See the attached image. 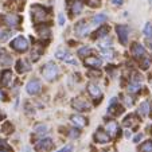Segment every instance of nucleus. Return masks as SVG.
<instances>
[{
	"label": "nucleus",
	"mask_w": 152,
	"mask_h": 152,
	"mask_svg": "<svg viewBox=\"0 0 152 152\" xmlns=\"http://www.w3.org/2000/svg\"><path fill=\"white\" fill-rule=\"evenodd\" d=\"M104 54H105V58H112L113 57V51L112 50H104Z\"/></svg>",
	"instance_id": "c9c22d12"
},
{
	"label": "nucleus",
	"mask_w": 152,
	"mask_h": 152,
	"mask_svg": "<svg viewBox=\"0 0 152 152\" xmlns=\"http://www.w3.org/2000/svg\"><path fill=\"white\" fill-rule=\"evenodd\" d=\"M83 10V3L82 0H74V3H73L72 6V12L74 15H80L81 12H82Z\"/></svg>",
	"instance_id": "6ab92c4d"
},
{
	"label": "nucleus",
	"mask_w": 152,
	"mask_h": 152,
	"mask_svg": "<svg viewBox=\"0 0 152 152\" xmlns=\"http://www.w3.org/2000/svg\"><path fill=\"white\" fill-rule=\"evenodd\" d=\"M124 102H125V105H126V106H131V105L133 104V100H132L131 97H128V96H126V97L124 98Z\"/></svg>",
	"instance_id": "f704fd0d"
},
{
	"label": "nucleus",
	"mask_w": 152,
	"mask_h": 152,
	"mask_svg": "<svg viewBox=\"0 0 152 152\" xmlns=\"http://www.w3.org/2000/svg\"><path fill=\"white\" fill-rule=\"evenodd\" d=\"M74 31L78 37H85L89 34V26L86 24V22H78L74 27Z\"/></svg>",
	"instance_id": "1a4fd4ad"
},
{
	"label": "nucleus",
	"mask_w": 152,
	"mask_h": 152,
	"mask_svg": "<svg viewBox=\"0 0 152 152\" xmlns=\"http://www.w3.org/2000/svg\"><path fill=\"white\" fill-rule=\"evenodd\" d=\"M72 105L74 106L77 110H89V108H90L89 104L86 102L85 100H82V98H75L72 102Z\"/></svg>",
	"instance_id": "ddd939ff"
},
{
	"label": "nucleus",
	"mask_w": 152,
	"mask_h": 152,
	"mask_svg": "<svg viewBox=\"0 0 152 152\" xmlns=\"http://www.w3.org/2000/svg\"><path fill=\"white\" fill-rule=\"evenodd\" d=\"M16 70H18V73H19V74H23V73L28 72V70H30L28 63H27L24 59H19L16 62Z\"/></svg>",
	"instance_id": "f3484780"
},
{
	"label": "nucleus",
	"mask_w": 152,
	"mask_h": 152,
	"mask_svg": "<svg viewBox=\"0 0 152 152\" xmlns=\"http://www.w3.org/2000/svg\"><path fill=\"white\" fill-rule=\"evenodd\" d=\"M12 82V73L11 70H3L0 73V83L3 86H10Z\"/></svg>",
	"instance_id": "9d476101"
},
{
	"label": "nucleus",
	"mask_w": 152,
	"mask_h": 152,
	"mask_svg": "<svg viewBox=\"0 0 152 152\" xmlns=\"http://www.w3.org/2000/svg\"><path fill=\"white\" fill-rule=\"evenodd\" d=\"M133 120H135V116H133V115H129V116H126V117H125V120H124V125H126V126H132Z\"/></svg>",
	"instance_id": "c85d7f7f"
},
{
	"label": "nucleus",
	"mask_w": 152,
	"mask_h": 152,
	"mask_svg": "<svg viewBox=\"0 0 152 152\" xmlns=\"http://www.w3.org/2000/svg\"><path fill=\"white\" fill-rule=\"evenodd\" d=\"M108 31H109V28L106 26H102L101 28H98L97 31H96V34H97V38H102V37H106V34H108Z\"/></svg>",
	"instance_id": "5701e85b"
},
{
	"label": "nucleus",
	"mask_w": 152,
	"mask_h": 152,
	"mask_svg": "<svg viewBox=\"0 0 152 152\" xmlns=\"http://www.w3.org/2000/svg\"><path fill=\"white\" fill-rule=\"evenodd\" d=\"M69 135H70V137H72V139H75V137H78V136H80V131L73 128V129H70Z\"/></svg>",
	"instance_id": "7c9ffc66"
},
{
	"label": "nucleus",
	"mask_w": 152,
	"mask_h": 152,
	"mask_svg": "<svg viewBox=\"0 0 152 152\" xmlns=\"http://www.w3.org/2000/svg\"><path fill=\"white\" fill-rule=\"evenodd\" d=\"M140 151L141 152H152V141H144L143 144L140 145Z\"/></svg>",
	"instance_id": "4be33fe9"
},
{
	"label": "nucleus",
	"mask_w": 152,
	"mask_h": 152,
	"mask_svg": "<svg viewBox=\"0 0 152 152\" xmlns=\"http://www.w3.org/2000/svg\"><path fill=\"white\" fill-rule=\"evenodd\" d=\"M0 152H6V151H4V149H0Z\"/></svg>",
	"instance_id": "79ce46f5"
},
{
	"label": "nucleus",
	"mask_w": 152,
	"mask_h": 152,
	"mask_svg": "<svg viewBox=\"0 0 152 152\" xmlns=\"http://www.w3.org/2000/svg\"><path fill=\"white\" fill-rule=\"evenodd\" d=\"M90 51H92V49H90L89 46H83L78 50V55H80V57H85V55L90 54Z\"/></svg>",
	"instance_id": "b1692460"
},
{
	"label": "nucleus",
	"mask_w": 152,
	"mask_h": 152,
	"mask_svg": "<svg viewBox=\"0 0 152 152\" xmlns=\"http://www.w3.org/2000/svg\"><path fill=\"white\" fill-rule=\"evenodd\" d=\"M86 1H88V4H89L90 7H98L100 6L98 0H86Z\"/></svg>",
	"instance_id": "473e14b6"
},
{
	"label": "nucleus",
	"mask_w": 152,
	"mask_h": 152,
	"mask_svg": "<svg viewBox=\"0 0 152 152\" xmlns=\"http://www.w3.org/2000/svg\"><path fill=\"white\" fill-rule=\"evenodd\" d=\"M88 92H89V94L92 96L94 100H97V98H101V96H102V92H101V89L98 88L97 85H94V83H89V85H88Z\"/></svg>",
	"instance_id": "2eb2a0df"
},
{
	"label": "nucleus",
	"mask_w": 152,
	"mask_h": 152,
	"mask_svg": "<svg viewBox=\"0 0 152 152\" xmlns=\"http://www.w3.org/2000/svg\"><path fill=\"white\" fill-rule=\"evenodd\" d=\"M1 148H6V149H10V147H8V145H7V144H6V143H4V141H3V140H0V149H1Z\"/></svg>",
	"instance_id": "58836bf2"
},
{
	"label": "nucleus",
	"mask_w": 152,
	"mask_h": 152,
	"mask_svg": "<svg viewBox=\"0 0 152 152\" xmlns=\"http://www.w3.org/2000/svg\"><path fill=\"white\" fill-rule=\"evenodd\" d=\"M85 65L86 66H90V67H100L101 65H102V61H101V58H97L94 57V55H90V57H86L85 58Z\"/></svg>",
	"instance_id": "f8f14e48"
},
{
	"label": "nucleus",
	"mask_w": 152,
	"mask_h": 152,
	"mask_svg": "<svg viewBox=\"0 0 152 152\" xmlns=\"http://www.w3.org/2000/svg\"><path fill=\"white\" fill-rule=\"evenodd\" d=\"M26 90L28 94L37 96L38 93H40V90H42V83H40V81L38 80V78H34V80L28 81V83L26 85Z\"/></svg>",
	"instance_id": "20e7f679"
},
{
	"label": "nucleus",
	"mask_w": 152,
	"mask_h": 152,
	"mask_svg": "<svg viewBox=\"0 0 152 152\" xmlns=\"http://www.w3.org/2000/svg\"><path fill=\"white\" fill-rule=\"evenodd\" d=\"M42 74L45 80L47 81H54L58 75V67L54 62H47L46 66L42 69Z\"/></svg>",
	"instance_id": "f257e3e1"
},
{
	"label": "nucleus",
	"mask_w": 152,
	"mask_h": 152,
	"mask_svg": "<svg viewBox=\"0 0 152 152\" xmlns=\"http://www.w3.org/2000/svg\"><path fill=\"white\" fill-rule=\"evenodd\" d=\"M58 22H59V26H63V24H65V22H66V18H65V15L59 14V16H58Z\"/></svg>",
	"instance_id": "2f4dec72"
},
{
	"label": "nucleus",
	"mask_w": 152,
	"mask_h": 152,
	"mask_svg": "<svg viewBox=\"0 0 152 152\" xmlns=\"http://www.w3.org/2000/svg\"><path fill=\"white\" fill-rule=\"evenodd\" d=\"M105 129L108 131V135L109 136H116L117 135V131H118V125H117V123L116 121H109V123L106 124V126H105Z\"/></svg>",
	"instance_id": "dca6fc26"
},
{
	"label": "nucleus",
	"mask_w": 152,
	"mask_h": 152,
	"mask_svg": "<svg viewBox=\"0 0 152 152\" xmlns=\"http://www.w3.org/2000/svg\"><path fill=\"white\" fill-rule=\"evenodd\" d=\"M106 19H108V16H106L105 14H97L92 18V24L97 26V24H101V23H104V22H106Z\"/></svg>",
	"instance_id": "aec40b11"
},
{
	"label": "nucleus",
	"mask_w": 152,
	"mask_h": 152,
	"mask_svg": "<svg viewBox=\"0 0 152 152\" xmlns=\"http://www.w3.org/2000/svg\"><path fill=\"white\" fill-rule=\"evenodd\" d=\"M141 137H143V133H137V135L133 137V141H135V143H139V140H141Z\"/></svg>",
	"instance_id": "4c0bfd02"
},
{
	"label": "nucleus",
	"mask_w": 152,
	"mask_h": 152,
	"mask_svg": "<svg viewBox=\"0 0 152 152\" xmlns=\"http://www.w3.org/2000/svg\"><path fill=\"white\" fill-rule=\"evenodd\" d=\"M132 54L135 55L136 58H145L147 50L144 49L143 45H140V43H135V45L132 46Z\"/></svg>",
	"instance_id": "9b49d317"
},
{
	"label": "nucleus",
	"mask_w": 152,
	"mask_h": 152,
	"mask_svg": "<svg viewBox=\"0 0 152 152\" xmlns=\"http://www.w3.org/2000/svg\"><path fill=\"white\" fill-rule=\"evenodd\" d=\"M8 37H10V32L8 31H6V30H3V28H0V42H6V40L8 39Z\"/></svg>",
	"instance_id": "cd10ccee"
},
{
	"label": "nucleus",
	"mask_w": 152,
	"mask_h": 152,
	"mask_svg": "<svg viewBox=\"0 0 152 152\" xmlns=\"http://www.w3.org/2000/svg\"><path fill=\"white\" fill-rule=\"evenodd\" d=\"M149 65H151V61L145 58V59H144V62H143V66H141V67H143V69H148Z\"/></svg>",
	"instance_id": "e433bc0d"
},
{
	"label": "nucleus",
	"mask_w": 152,
	"mask_h": 152,
	"mask_svg": "<svg viewBox=\"0 0 152 152\" xmlns=\"http://www.w3.org/2000/svg\"><path fill=\"white\" fill-rule=\"evenodd\" d=\"M94 140L97 141V143L105 144V143L109 141V135H108L105 131H102V129H98L97 132L94 133Z\"/></svg>",
	"instance_id": "4468645a"
},
{
	"label": "nucleus",
	"mask_w": 152,
	"mask_h": 152,
	"mask_svg": "<svg viewBox=\"0 0 152 152\" xmlns=\"http://www.w3.org/2000/svg\"><path fill=\"white\" fill-rule=\"evenodd\" d=\"M55 57H57L58 59H61V61H65V62L73 63V65H75V66H77V61L73 59L72 55H70V53H67L66 50L58 49V50H57V53H55Z\"/></svg>",
	"instance_id": "0eeeda50"
},
{
	"label": "nucleus",
	"mask_w": 152,
	"mask_h": 152,
	"mask_svg": "<svg viewBox=\"0 0 152 152\" xmlns=\"http://www.w3.org/2000/svg\"><path fill=\"white\" fill-rule=\"evenodd\" d=\"M0 62L3 63L4 66H7V65H10V63L12 62V58H11V55H8V54H4L3 57L0 58Z\"/></svg>",
	"instance_id": "393cba45"
},
{
	"label": "nucleus",
	"mask_w": 152,
	"mask_h": 152,
	"mask_svg": "<svg viewBox=\"0 0 152 152\" xmlns=\"http://www.w3.org/2000/svg\"><path fill=\"white\" fill-rule=\"evenodd\" d=\"M149 3H152V0H149Z\"/></svg>",
	"instance_id": "37998d69"
},
{
	"label": "nucleus",
	"mask_w": 152,
	"mask_h": 152,
	"mask_svg": "<svg viewBox=\"0 0 152 152\" xmlns=\"http://www.w3.org/2000/svg\"><path fill=\"white\" fill-rule=\"evenodd\" d=\"M53 145H54V141H53V139L46 137V139H42V140L38 141L37 145H35V149H37V151H40V152H45V151H49V149H51Z\"/></svg>",
	"instance_id": "423d86ee"
},
{
	"label": "nucleus",
	"mask_w": 152,
	"mask_h": 152,
	"mask_svg": "<svg viewBox=\"0 0 152 152\" xmlns=\"http://www.w3.org/2000/svg\"><path fill=\"white\" fill-rule=\"evenodd\" d=\"M3 98H4V94H3V92H1V90H0V101L3 100Z\"/></svg>",
	"instance_id": "a19ab883"
},
{
	"label": "nucleus",
	"mask_w": 152,
	"mask_h": 152,
	"mask_svg": "<svg viewBox=\"0 0 152 152\" xmlns=\"http://www.w3.org/2000/svg\"><path fill=\"white\" fill-rule=\"evenodd\" d=\"M116 31H117V37L121 45H126L129 38V27L125 26V24H120V26L116 27Z\"/></svg>",
	"instance_id": "39448f33"
},
{
	"label": "nucleus",
	"mask_w": 152,
	"mask_h": 152,
	"mask_svg": "<svg viewBox=\"0 0 152 152\" xmlns=\"http://www.w3.org/2000/svg\"><path fill=\"white\" fill-rule=\"evenodd\" d=\"M113 4H115V6H121V4H123V0H113Z\"/></svg>",
	"instance_id": "ea45409f"
},
{
	"label": "nucleus",
	"mask_w": 152,
	"mask_h": 152,
	"mask_svg": "<svg viewBox=\"0 0 152 152\" xmlns=\"http://www.w3.org/2000/svg\"><path fill=\"white\" fill-rule=\"evenodd\" d=\"M73 151V147L72 145H65L63 148H61L58 152H72Z\"/></svg>",
	"instance_id": "72a5a7b5"
},
{
	"label": "nucleus",
	"mask_w": 152,
	"mask_h": 152,
	"mask_svg": "<svg viewBox=\"0 0 152 152\" xmlns=\"http://www.w3.org/2000/svg\"><path fill=\"white\" fill-rule=\"evenodd\" d=\"M20 22V16L16 14H7L4 16V23L8 27H16Z\"/></svg>",
	"instance_id": "6e6552de"
},
{
	"label": "nucleus",
	"mask_w": 152,
	"mask_h": 152,
	"mask_svg": "<svg viewBox=\"0 0 152 152\" xmlns=\"http://www.w3.org/2000/svg\"><path fill=\"white\" fill-rule=\"evenodd\" d=\"M31 11H32V19H34L35 23H42L47 16L46 10L43 8L42 6H32Z\"/></svg>",
	"instance_id": "7ed1b4c3"
},
{
	"label": "nucleus",
	"mask_w": 152,
	"mask_h": 152,
	"mask_svg": "<svg viewBox=\"0 0 152 152\" xmlns=\"http://www.w3.org/2000/svg\"><path fill=\"white\" fill-rule=\"evenodd\" d=\"M11 46H12V49L16 50V51L24 53L28 50V40L24 37H18L11 42Z\"/></svg>",
	"instance_id": "f03ea898"
},
{
	"label": "nucleus",
	"mask_w": 152,
	"mask_h": 152,
	"mask_svg": "<svg viewBox=\"0 0 152 152\" xmlns=\"http://www.w3.org/2000/svg\"><path fill=\"white\" fill-rule=\"evenodd\" d=\"M144 34H145V37L148 38H152V24L151 23H147L145 27H144Z\"/></svg>",
	"instance_id": "a878e982"
},
{
	"label": "nucleus",
	"mask_w": 152,
	"mask_h": 152,
	"mask_svg": "<svg viewBox=\"0 0 152 152\" xmlns=\"http://www.w3.org/2000/svg\"><path fill=\"white\" fill-rule=\"evenodd\" d=\"M139 89H140V86H139L137 83H131V85L128 86V90H129V92H132V93L139 92Z\"/></svg>",
	"instance_id": "c756f323"
},
{
	"label": "nucleus",
	"mask_w": 152,
	"mask_h": 152,
	"mask_svg": "<svg viewBox=\"0 0 152 152\" xmlns=\"http://www.w3.org/2000/svg\"><path fill=\"white\" fill-rule=\"evenodd\" d=\"M38 32H39V35L40 37H49V34H50V28L49 27H40V28H38Z\"/></svg>",
	"instance_id": "bb28decb"
},
{
	"label": "nucleus",
	"mask_w": 152,
	"mask_h": 152,
	"mask_svg": "<svg viewBox=\"0 0 152 152\" xmlns=\"http://www.w3.org/2000/svg\"><path fill=\"white\" fill-rule=\"evenodd\" d=\"M72 123L74 124L75 126H78V128H82V126H85V125H86V120H85V117H82V116H80V115H74V116H72Z\"/></svg>",
	"instance_id": "a211bd4d"
},
{
	"label": "nucleus",
	"mask_w": 152,
	"mask_h": 152,
	"mask_svg": "<svg viewBox=\"0 0 152 152\" xmlns=\"http://www.w3.org/2000/svg\"><path fill=\"white\" fill-rule=\"evenodd\" d=\"M139 113H140L141 116H147L149 113V104L147 102V101L140 104V106H139Z\"/></svg>",
	"instance_id": "412c9836"
}]
</instances>
